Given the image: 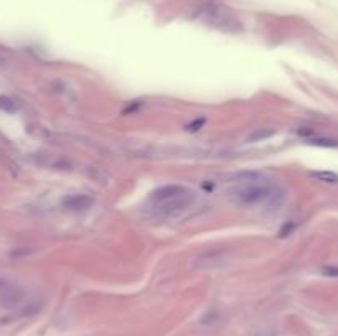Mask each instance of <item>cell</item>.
<instances>
[{
    "label": "cell",
    "instance_id": "cell-2",
    "mask_svg": "<svg viewBox=\"0 0 338 336\" xmlns=\"http://www.w3.org/2000/svg\"><path fill=\"white\" fill-rule=\"evenodd\" d=\"M234 199L244 206H259V204H277L284 199V190L270 181L254 180L246 181L234 191Z\"/></svg>",
    "mask_w": 338,
    "mask_h": 336
},
{
    "label": "cell",
    "instance_id": "cell-7",
    "mask_svg": "<svg viewBox=\"0 0 338 336\" xmlns=\"http://www.w3.org/2000/svg\"><path fill=\"white\" fill-rule=\"evenodd\" d=\"M19 109V106H17V102L9 98V96H0V111H5V112H15Z\"/></svg>",
    "mask_w": 338,
    "mask_h": 336
},
{
    "label": "cell",
    "instance_id": "cell-4",
    "mask_svg": "<svg viewBox=\"0 0 338 336\" xmlns=\"http://www.w3.org/2000/svg\"><path fill=\"white\" fill-rule=\"evenodd\" d=\"M94 204V198L89 195H84V193H80V195H68L63 199V206L70 211H84V209H89Z\"/></svg>",
    "mask_w": 338,
    "mask_h": 336
},
{
    "label": "cell",
    "instance_id": "cell-8",
    "mask_svg": "<svg viewBox=\"0 0 338 336\" xmlns=\"http://www.w3.org/2000/svg\"><path fill=\"white\" fill-rule=\"evenodd\" d=\"M315 176L322 181H326V183H336L338 181V175L331 173V172H320V173H315Z\"/></svg>",
    "mask_w": 338,
    "mask_h": 336
},
{
    "label": "cell",
    "instance_id": "cell-9",
    "mask_svg": "<svg viewBox=\"0 0 338 336\" xmlns=\"http://www.w3.org/2000/svg\"><path fill=\"white\" fill-rule=\"evenodd\" d=\"M4 61H5V60H4V56H2V55H0V65H2V63H4Z\"/></svg>",
    "mask_w": 338,
    "mask_h": 336
},
{
    "label": "cell",
    "instance_id": "cell-3",
    "mask_svg": "<svg viewBox=\"0 0 338 336\" xmlns=\"http://www.w3.org/2000/svg\"><path fill=\"white\" fill-rule=\"evenodd\" d=\"M27 293L17 283L10 282L9 278L0 277V305L7 308H19L25 303Z\"/></svg>",
    "mask_w": 338,
    "mask_h": 336
},
{
    "label": "cell",
    "instance_id": "cell-1",
    "mask_svg": "<svg viewBox=\"0 0 338 336\" xmlns=\"http://www.w3.org/2000/svg\"><path fill=\"white\" fill-rule=\"evenodd\" d=\"M195 193L188 190L183 185H165L152 193L150 203L154 204L155 211L165 216V218H173V216L182 214L185 209H188L195 203Z\"/></svg>",
    "mask_w": 338,
    "mask_h": 336
},
{
    "label": "cell",
    "instance_id": "cell-6",
    "mask_svg": "<svg viewBox=\"0 0 338 336\" xmlns=\"http://www.w3.org/2000/svg\"><path fill=\"white\" fill-rule=\"evenodd\" d=\"M275 134L274 129H257L254 130L249 137H247V142H261V140H266L269 137H272Z\"/></svg>",
    "mask_w": 338,
    "mask_h": 336
},
{
    "label": "cell",
    "instance_id": "cell-5",
    "mask_svg": "<svg viewBox=\"0 0 338 336\" xmlns=\"http://www.w3.org/2000/svg\"><path fill=\"white\" fill-rule=\"evenodd\" d=\"M224 262V252L216 250V252H208L201 257L195 259V269L198 270H211L215 267H219Z\"/></svg>",
    "mask_w": 338,
    "mask_h": 336
}]
</instances>
